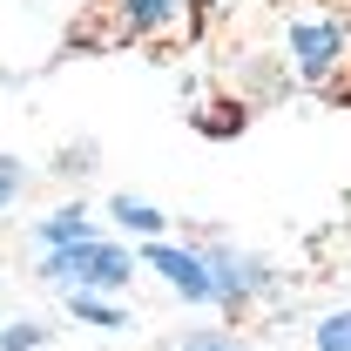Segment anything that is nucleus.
I'll list each match as a JSON object with an SVG mask.
<instances>
[{"label": "nucleus", "instance_id": "0eeeda50", "mask_svg": "<svg viewBox=\"0 0 351 351\" xmlns=\"http://www.w3.org/2000/svg\"><path fill=\"white\" fill-rule=\"evenodd\" d=\"M68 304H75V317H88V324H108V331H115V324H122V311H115V304H101V298H95V291H75V298H68Z\"/></svg>", "mask_w": 351, "mask_h": 351}, {"label": "nucleus", "instance_id": "f03ea898", "mask_svg": "<svg viewBox=\"0 0 351 351\" xmlns=\"http://www.w3.org/2000/svg\"><path fill=\"white\" fill-rule=\"evenodd\" d=\"M41 277L54 284H82V291H115V284H129V257L115 250V243H68V250H47Z\"/></svg>", "mask_w": 351, "mask_h": 351}, {"label": "nucleus", "instance_id": "423d86ee", "mask_svg": "<svg viewBox=\"0 0 351 351\" xmlns=\"http://www.w3.org/2000/svg\"><path fill=\"white\" fill-rule=\"evenodd\" d=\"M115 217L129 223V230H142V237L162 230V210H149V203H135V196H115Z\"/></svg>", "mask_w": 351, "mask_h": 351}, {"label": "nucleus", "instance_id": "39448f33", "mask_svg": "<svg viewBox=\"0 0 351 351\" xmlns=\"http://www.w3.org/2000/svg\"><path fill=\"white\" fill-rule=\"evenodd\" d=\"M41 243H47V250H68V243H88V210L75 203V210L47 217V223H41Z\"/></svg>", "mask_w": 351, "mask_h": 351}, {"label": "nucleus", "instance_id": "7ed1b4c3", "mask_svg": "<svg viewBox=\"0 0 351 351\" xmlns=\"http://www.w3.org/2000/svg\"><path fill=\"white\" fill-rule=\"evenodd\" d=\"M291 61H298V75L304 82H331V68L345 61V27L331 21V14H291Z\"/></svg>", "mask_w": 351, "mask_h": 351}, {"label": "nucleus", "instance_id": "20e7f679", "mask_svg": "<svg viewBox=\"0 0 351 351\" xmlns=\"http://www.w3.org/2000/svg\"><path fill=\"white\" fill-rule=\"evenodd\" d=\"M149 263H156V270L169 277V284L182 291V298H189V304H210V298H217V284H210V263H203V257H189V250H169V243H156V250H149Z\"/></svg>", "mask_w": 351, "mask_h": 351}, {"label": "nucleus", "instance_id": "6e6552de", "mask_svg": "<svg viewBox=\"0 0 351 351\" xmlns=\"http://www.w3.org/2000/svg\"><path fill=\"white\" fill-rule=\"evenodd\" d=\"M317 351H351V311H331L317 324Z\"/></svg>", "mask_w": 351, "mask_h": 351}, {"label": "nucleus", "instance_id": "1a4fd4ad", "mask_svg": "<svg viewBox=\"0 0 351 351\" xmlns=\"http://www.w3.org/2000/svg\"><path fill=\"white\" fill-rule=\"evenodd\" d=\"M182 351H243V338H237V331H196Z\"/></svg>", "mask_w": 351, "mask_h": 351}, {"label": "nucleus", "instance_id": "9b49d317", "mask_svg": "<svg viewBox=\"0 0 351 351\" xmlns=\"http://www.w3.org/2000/svg\"><path fill=\"white\" fill-rule=\"evenodd\" d=\"M14 189H21V162H14V156H0V203H7Z\"/></svg>", "mask_w": 351, "mask_h": 351}, {"label": "nucleus", "instance_id": "9d476101", "mask_svg": "<svg viewBox=\"0 0 351 351\" xmlns=\"http://www.w3.org/2000/svg\"><path fill=\"white\" fill-rule=\"evenodd\" d=\"M41 338H47L41 324H14V338H0V351H34Z\"/></svg>", "mask_w": 351, "mask_h": 351}, {"label": "nucleus", "instance_id": "f257e3e1", "mask_svg": "<svg viewBox=\"0 0 351 351\" xmlns=\"http://www.w3.org/2000/svg\"><path fill=\"white\" fill-rule=\"evenodd\" d=\"M182 0H95V14L75 21V47H129V41H156L176 21Z\"/></svg>", "mask_w": 351, "mask_h": 351}]
</instances>
